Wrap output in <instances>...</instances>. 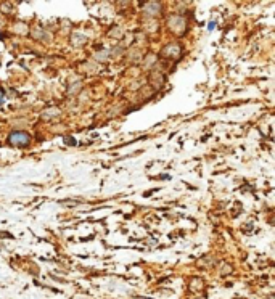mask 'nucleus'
Masks as SVG:
<instances>
[{
  "label": "nucleus",
  "instance_id": "nucleus-2",
  "mask_svg": "<svg viewBox=\"0 0 275 299\" xmlns=\"http://www.w3.org/2000/svg\"><path fill=\"white\" fill-rule=\"evenodd\" d=\"M2 101H3V97H2V93H0V103H2Z\"/></svg>",
  "mask_w": 275,
  "mask_h": 299
},
{
  "label": "nucleus",
  "instance_id": "nucleus-1",
  "mask_svg": "<svg viewBox=\"0 0 275 299\" xmlns=\"http://www.w3.org/2000/svg\"><path fill=\"white\" fill-rule=\"evenodd\" d=\"M8 142L13 146H26L31 142V135L26 132H12L8 135Z\"/></svg>",
  "mask_w": 275,
  "mask_h": 299
}]
</instances>
